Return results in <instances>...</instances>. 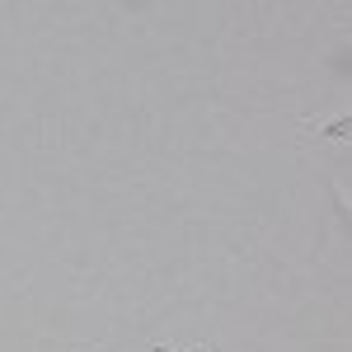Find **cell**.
Masks as SVG:
<instances>
[{"instance_id":"obj_1","label":"cell","mask_w":352,"mask_h":352,"mask_svg":"<svg viewBox=\"0 0 352 352\" xmlns=\"http://www.w3.org/2000/svg\"><path fill=\"white\" fill-rule=\"evenodd\" d=\"M151 352H184V348H169V343H155Z\"/></svg>"}]
</instances>
